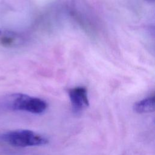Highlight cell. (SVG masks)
<instances>
[{
  "label": "cell",
  "instance_id": "1",
  "mask_svg": "<svg viewBox=\"0 0 155 155\" xmlns=\"http://www.w3.org/2000/svg\"><path fill=\"white\" fill-rule=\"evenodd\" d=\"M0 107L11 110L41 114L45 111L47 104L38 97L22 93H13L0 97Z\"/></svg>",
  "mask_w": 155,
  "mask_h": 155
},
{
  "label": "cell",
  "instance_id": "2",
  "mask_svg": "<svg viewBox=\"0 0 155 155\" xmlns=\"http://www.w3.org/2000/svg\"><path fill=\"white\" fill-rule=\"evenodd\" d=\"M4 139L10 145L16 147H28L45 145L48 140L42 135L29 130H16L4 135Z\"/></svg>",
  "mask_w": 155,
  "mask_h": 155
},
{
  "label": "cell",
  "instance_id": "3",
  "mask_svg": "<svg viewBox=\"0 0 155 155\" xmlns=\"http://www.w3.org/2000/svg\"><path fill=\"white\" fill-rule=\"evenodd\" d=\"M72 109L74 112L78 113L89 105L87 89L82 87L71 88L68 91Z\"/></svg>",
  "mask_w": 155,
  "mask_h": 155
},
{
  "label": "cell",
  "instance_id": "4",
  "mask_svg": "<svg viewBox=\"0 0 155 155\" xmlns=\"http://www.w3.org/2000/svg\"><path fill=\"white\" fill-rule=\"evenodd\" d=\"M155 108L154 97H148L136 102L133 110L137 113H147L153 112Z\"/></svg>",
  "mask_w": 155,
  "mask_h": 155
}]
</instances>
